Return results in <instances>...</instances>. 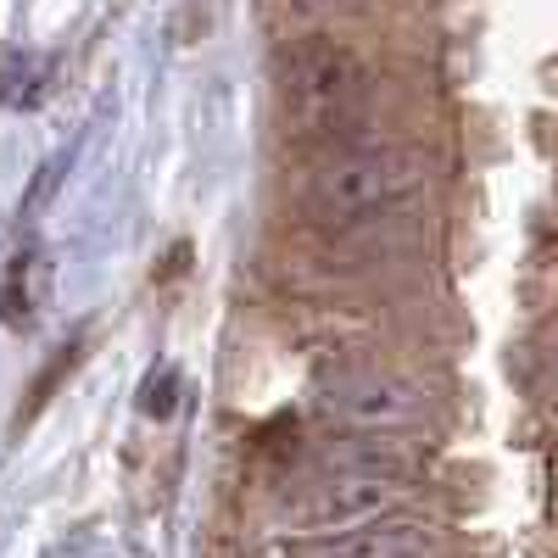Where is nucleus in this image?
Masks as SVG:
<instances>
[{
	"mask_svg": "<svg viewBox=\"0 0 558 558\" xmlns=\"http://www.w3.org/2000/svg\"><path fill=\"white\" fill-rule=\"evenodd\" d=\"M418 157L408 151H380V146H357L336 151L330 162H318L302 184V223L313 235H357L368 223H386L418 196Z\"/></svg>",
	"mask_w": 558,
	"mask_h": 558,
	"instance_id": "f257e3e1",
	"label": "nucleus"
},
{
	"mask_svg": "<svg viewBox=\"0 0 558 558\" xmlns=\"http://www.w3.org/2000/svg\"><path fill=\"white\" fill-rule=\"evenodd\" d=\"M274 78H279V96H286L296 140H307V146H341V140L357 134V118L368 101V73L330 34L286 39L274 57Z\"/></svg>",
	"mask_w": 558,
	"mask_h": 558,
	"instance_id": "f03ea898",
	"label": "nucleus"
},
{
	"mask_svg": "<svg viewBox=\"0 0 558 558\" xmlns=\"http://www.w3.org/2000/svg\"><path fill=\"white\" fill-rule=\"evenodd\" d=\"M318 402L352 430H413L425 418V391L408 375L375 363H347L318 380Z\"/></svg>",
	"mask_w": 558,
	"mask_h": 558,
	"instance_id": "7ed1b4c3",
	"label": "nucleus"
},
{
	"mask_svg": "<svg viewBox=\"0 0 558 558\" xmlns=\"http://www.w3.org/2000/svg\"><path fill=\"white\" fill-rule=\"evenodd\" d=\"M397 502V481L386 470H336L313 481L296 502H291V525L302 531H357V525H375L386 508Z\"/></svg>",
	"mask_w": 558,
	"mask_h": 558,
	"instance_id": "20e7f679",
	"label": "nucleus"
},
{
	"mask_svg": "<svg viewBox=\"0 0 558 558\" xmlns=\"http://www.w3.org/2000/svg\"><path fill=\"white\" fill-rule=\"evenodd\" d=\"M28 274H34V257L23 252V257L7 268V302H0V318L17 324V330L34 318V286H28Z\"/></svg>",
	"mask_w": 558,
	"mask_h": 558,
	"instance_id": "39448f33",
	"label": "nucleus"
},
{
	"mask_svg": "<svg viewBox=\"0 0 558 558\" xmlns=\"http://www.w3.org/2000/svg\"><path fill=\"white\" fill-rule=\"evenodd\" d=\"M173 402H179V375H157V380H151V391L140 397V408H146L151 418H168V413H173Z\"/></svg>",
	"mask_w": 558,
	"mask_h": 558,
	"instance_id": "423d86ee",
	"label": "nucleus"
},
{
	"mask_svg": "<svg viewBox=\"0 0 558 558\" xmlns=\"http://www.w3.org/2000/svg\"><path fill=\"white\" fill-rule=\"evenodd\" d=\"M296 12H307V17H318V12H330V7H341V0H291Z\"/></svg>",
	"mask_w": 558,
	"mask_h": 558,
	"instance_id": "0eeeda50",
	"label": "nucleus"
},
{
	"mask_svg": "<svg viewBox=\"0 0 558 558\" xmlns=\"http://www.w3.org/2000/svg\"><path fill=\"white\" fill-rule=\"evenodd\" d=\"M12 89V57H0V96Z\"/></svg>",
	"mask_w": 558,
	"mask_h": 558,
	"instance_id": "6e6552de",
	"label": "nucleus"
}]
</instances>
